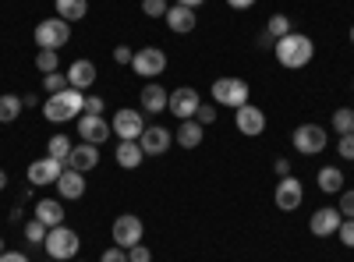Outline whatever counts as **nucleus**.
I'll list each match as a JSON object with an SVG mask.
<instances>
[{
    "label": "nucleus",
    "mask_w": 354,
    "mask_h": 262,
    "mask_svg": "<svg viewBox=\"0 0 354 262\" xmlns=\"http://www.w3.org/2000/svg\"><path fill=\"white\" fill-rule=\"evenodd\" d=\"M273 53H277L280 68L298 71V68H308V64H312V57H315V43H312L305 32H290V36L277 39Z\"/></svg>",
    "instance_id": "1"
},
{
    "label": "nucleus",
    "mask_w": 354,
    "mask_h": 262,
    "mask_svg": "<svg viewBox=\"0 0 354 262\" xmlns=\"http://www.w3.org/2000/svg\"><path fill=\"white\" fill-rule=\"evenodd\" d=\"M82 103H85V96L68 85L64 93H53V96L43 103V118H46V121H53V124L75 121V118H82Z\"/></svg>",
    "instance_id": "2"
},
{
    "label": "nucleus",
    "mask_w": 354,
    "mask_h": 262,
    "mask_svg": "<svg viewBox=\"0 0 354 262\" xmlns=\"http://www.w3.org/2000/svg\"><path fill=\"white\" fill-rule=\"evenodd\" d=\"M43 248H46V255L57 259V262H71V259L78 255V248H82V238L75 234L71 227L61 223V227H50V234H46Z\"/></svg>",
    "instance_id": "3"
},
{
    "label": "nucleus",
    "mask_w": 354,
    "mask_h": 262,
    "mask_svg": "<svg viewBox=\"0 0 354 262\" xmlns=\"http://www.w3.org/2000/svg\"><path fill=\"white\" fill-rule=\"evenodd\" d=\"M248 96H252V89H248V82H245V78L223 75V78H216V82H213V103H220V106L238 110V106H245V103H248Z\"/></svg>",
    "instance_id": "4"
},
{
    "label": "nucleus",
    "mask_w": 354,
    "mask_h": 262,
    "mask_svg": "<svg viewBox=\"0 0 354 262\" xmlns=\"http://www.w3.org/2000/svg\"><path fill=\"white\" fill-rule=\"evenodd\" d=\"M71 39V25L64 18H43L36 25V46L39 50H61Z\"/></svg>",
    "instance_id": "5"
},
{
    "label": "nucleus",
    "mask_w": 354,
    "mask_h": 262,
    "mask_svg": "<svg viewBox=\"0 0 354 262\" xmlns=\"http://www.w3.org/2000/svg\"><path fill=\"white\" fill-rule=\"evenodd\" d=\"M131 71L142 75V78H156L167 71V53L160 46H142L135 57H131Z\"/></svg>",
    "instance_id": "6"
},
{
    "label": "nucleus",
    "mask_w": 354,
    "mask_h": 262,
    "mask_svg": "<svg viewBox=\"0 0 354 262\" xmlns=\"http://www.w3.org/2000/svg\"><path fill=\"white\" fill-rule=\"evenodd\" d=\"M110 131L121 138V142H138V135L145 131L142 110H117V113H113V121H110Z\"/></svg>",
    "instance_id": "7"
},
{
    "label": "nucleus",
    "mask_w": 354,
    "mask_h": 262,
    "mask_svg": "<svg viewBox=\"0 0 354 262\" xmlns=\"http://www.w3.org/2000/svg\"><path fill=\"white\" fill-rule=\"evenodd\" d=\"M326 142H330V135L322 131L319 124H301V128H294V149H298L301 156H319L322 149H326Z\"/></svg>",
    "instance_id": "8"
},
{
    "label": "nucleus",
    "mask_w": 354,
    "mask_h": 262,
    "mask_svg": "<svg viewBox=\"0 0 354 262\" xmlns=\"http://www.w3.org/2000/svg\"><path fill=\"white\" fill-rule=\"evenodd\" d=\"M113 245H121V248H135V245H142V234H145V227H142V220L135 216V213H124V216H117L113 220Z\"/></svg>",
    "instance_id": "9"
},
{
    "label": "nucleus",
    "mask_w": 354,
    "mask_h": 262,
    "mask_svg": "<svg viewBox=\"0 0 354 262\" xmlns=\"http://www.w3.org/2000/svg\"><path fill=\"white\" fill-rule=\"evenodd\" d=\"M198 103H202V96L192 89V85H177V89L170 93V100H167V110L174 113V118H181V121H192Z\"/></svg>",
    "instance_id": "10"
},
{
    "label": "nucleus",
    "mask_w": 354,
    "mask_h": 262,
    "mask_svg": "<svg viewBox=\"0 0 354 262\" xmlns=\"http://www.w3.org/2000/svg\"><path fill=\"white\" fill-rule=\"evenodd\" d=\"M64 160H53V156H43L36 163H28V185L36 188H46V185H57V178L64 174Z\"/></svg>",
    "instance_id": "11"
},
{
    "label": "nucleus",
    "mask_w": 354,
    "mask_h": 262,
    "mask_svg": "<svg viewBox=\"0 0 354 262\" xmlns=\"http://www.w3.org/2000/svg\"><path fill=\"white\" fill-rule=\"evenodd\" d=\"M277 209H283V213H294V209H298L301 206V202H305V185L298 181V178H290V174H287V178H280V185H277Z\"/></svg>",
    "instance_id": "12"
},
{
    "label": "nucleus",
    "mask_w": 354,
    "mask_h": 262,
    "mask_svg": "<svg viewBox=\"0 0 354 262\" xmlns=\"http://www.w3.org/2000/svg\"><path fill=\"white\" fill-rule=\"evenodd\" d=\"M234 124H238V131H241V135L255 138V135H262V131H266V113H262V106L245 103V106L234 110Z\"/></svg>",
    "instance_id": "13"
},
{
    "label": "nucleus",
    "mask_w": 354,
    "mask_h": 262,
    "mask_svg": "<svg viewBox=\"0 0 354 262\" xmlns=\"http://www.w3.org/2000/svg\"><path fill=\"white\" fill-rule=\"evenodd\" d=\"M340 223H344V216H340V209H337V206H322V209H315V213H312L308 230H312L315 238H333L337 230H340Z\"/></svg>",
    "instance_id": "14"
},
{
    "label": "nucleus",
    "mask_w": 354,
    "mask_h": 262,
    "mask_svg": "<svg viewBox=\"0 0 354 262\" xmlns=\"http://www.w3.org/2000/svg\"><path fill=\"white\" fill-rule=\"evenodd\" d=\"M138 145H142V153H145V156H163L170 145H174V131L153 124V128H145V131L138 135Z\"/></svg>",
    "instance_id": "15"
},
{
    "label": "nucleus",
    "mask_w": 354,
    "mask_h": 262,
    "mask_svg": "<svg viewBox=\"0 0 354 262\" xmlns=\"http://www.w3.org/2000/svg\"><path fill=\"white\" fill-rule=\"evenodd\" d=\"M78 135L88 145H103L113 131H110V124L100 118V113H82V118H78Z\"/></svg>",
    "instance_id": "16"
},
{
    "label": "nucleus",
    "mask_w": 354,
    "mask_h": 262,
    "mask_svg": "<svg viewBox=\"0 0 354 262\" xmlns=\"http://www.w3.org/2000/svg\"><path fill=\"white\" fill-rule=\"evenodd\" d=\"M68 75V85H71V89H78V93H85V89H93V82H96V64L93 61H85V57H78V61L64 71Z\"/></svg>",
    "instance_id": "17"
},
{
    "label": "nucleus",
    "mask_w": 354,
    "mask_h": 262,
    "mask_svg": "<svg viewBox=\"0 0 354 262\" xmlns=\"http://www.w3.org/2000/svg\"><path fill=\"white\" fill-rule=\"evenodd\" d=\"M195 25H198V15L195 8H185V4H174L167 11V28L177 36H185V32H195Z\"/></svg>",
    "instance_id": "18"
},
{
    "label": "nucleus",
    "mask_w": 354,
    "mask_h": 262,
    "mask_svg": "<svg viewBox=\"0 0 354 262\" xmlns=\"http://www.w3.org/2000/svg\"><path fill=\"white\" fill-rule=\"evenodd\" d=\"M57 195H61L64 202H75V198H82V195H85V174H78V170L64 167V174L57 178Z\"/></svg>",
    "instance_id": "19"
},
{
    "label": "nucleus",
    "mask_w": 354,
    "mask_h": 262,
    "mask_svg": "<svg viewBox=\"0 0 354 262\" xmlns=\"http://www.w3.org/2000/svg\"><path fill=\"white\" fill-rule=\"evenodd\" d=\"M96 163H100V145H88V142L75 145L71 156H68V167H71V170H78V174L96 170Z\"/></svg>",
    "instance_id": "20"
},
{
    "label": "nucleus",
    "mask_w": 354,
    "mask_h": 262,
    "mask_svg": "<svg viewBox=\"0 0 354 262\" xmlns=\"http://www.w3.org/2000/svg\"><path fill=\"white\" fill-rule=\"evenodd\" d=\"M167 100H170V93L163 89V85H156V82H145V89L138 96L142 110H149V113H163L167 110Z\"/></svg>",
    "instance_id": "21"
},
{
    "label": "nucleus",
    "mask_w": 354,
    "mask_h": 262,
    "mask_svg": "<svg viewBox=\"0 0 354 262\" xmlns=\"http://www.w3.org/2000/svg\"><path fill=\"white\" fill-rule=\"evenodd\" d=\"M36 220H43L46 227H61V223H64L61 198H39V202H36Z\"/></svg>",
    "instance_id": "22"
},
{
    "label": "nucleus",
    "mask_w": 354,
    "mask_h": 262,
    "mask_svg": "<svg viewBox=\"0 0 354 262\" xmlns=\"http://www.w3.org/2000/svg\"><path fill=\"white\" fill-rule=\"evenodd\" d=\"M202 135H205V128H202L195 118L177 124V145H181V149H198V145H202Z\"/></svg>",
    "instance_id": "23"
},
{
    "label": "nucleus",
    "mask_w": 354,
    "mask_h": 262,
    "mask_svg": "<svg viewBox=\"0 0 354 262\" xmlns=\"http://www.w3.org/2000/svg\"><path fill=\"white\" fill-rule=\"evenodd\" d=\"M142 160H145V153L138 142H117V167L121 170H135V167H142Z\"/></svg>",
    "instance_id": "24"
},
{
    "label": "nucleus",
    "mask_w": 354,
    "mask_h": 262,
    "mask_svg": "<svg viewBox=\"0 0 354 262\" xmlns=\"http://www.w3.org/2000/svg\"><path fill=\"white\" fill-rule=\"evenodd\" d=\"M315 181H319V191L340 195V191H344V170H340V167H322V170L315 174Z\"/></svg>",
    "instance_id": "25"
},
{
    "label": "nucleus",
    "mask_w": 354,
    "mask_h": 262,
    "mask_svg": "<svg viewBox=\"0 0 354 262\" xmlns=\"http://www.w3.org/2000/svg\"><path fill=\"white\" fill-rule=\"evenodd\" d=\"M53 8H57V18H64L71 25L88 15V0H53Z\"/></svg>",
    "instance_id": "26"
},
{
    "label": "nucleus",
    "mask_w": 354,
    "mask_h": 262,
    "mask_svg": "<svg viewBox=\"0 0 354 262\" xmlns=\"http://www.w3.org/2000/svg\"><path fill=\"white\" fill-rule=\"evenodd\" d=\"M21 110H25L21 96L4 93V96H0V124H11V121H18V113H21Z\"/></svg>",
    "instance_id": "27"
},
{
    "label": "nucleus",
    "mask_w": 354,
    "mask_h": 262,
    "mask_svg": "<svg viewBox=\"0 0 354 262\" xmlns=\"http://www.w3.org/2000/svg\"><path fill=\"white\" fill-rule=\"evenodd\" d=\"M71 138L61 131V135H50V142H46V156H53V160H64L68 163V156H71Z\"/></svg>",
    "instance_id": "28"
},
{
    "label": "nucleus",
    "mask_w": 354,
    "mask_h": 262,
    "mask_svg": "<svg viewBox=\"0 0 354 262\" xmlns=\"http://www.w3.org/2000/svg\"><path fill=\"white\" fill-rule=\"evenodd\" d=\"M290 32H294V28H290V18L287 15H273L270 25H266V36H273V39H283Z\"/></svg>",
    "instance_id": "29"
},
{
    "label": "nucleus",
    "mask_w": 354,
    "mask_h": 262,
    "mask_svg": "<svg viewBox=\"0 0 354 262\" xmlns=\"http://www.w3.org/2000/svg\"><path fill=\"white\" fill-rule=\"evenodd\" d=\"M36 68H39L43 75L61 71V57H57V50H39V53H36Z\"/></svg>",
    "instance_id": "30"
},
{
    "label": "nucleus",
    "mask_w": 354,
    "mask_h": 262,
    "mask_svg": "<svg viewBox=\"0 0 354 262\" xmlns=\"http://www.w3.org/2000/svg\"><path fill=\"white\" fill-rule=\"evenodd\" d=\"M333 131H337V135H351V131H354V110H351V106H340V110L333 113Z\"/></svg>",
    "instance_id": "31"
},
{
    "label": "nucleus",
    "mask_w": 354,
    "mask_h": 262,
    "mask_svg": "<svg viewBox=\"0 0 354 262\" xmlns=\"http://www.w3.org/2000/svg\"><path fill=\"white\" fill-rule=\"evenodd\" d=\"M46 234H50V227H46L43 220H36V216H32V220L25 223V238L32 241V245H43V241H46Z\"/></svg>",
    "instance_id": "32"
},
{
    "label": "nucleus",
    "mask_w": 354,
    "mask_h": 262,
    "mask_svg": "<svg viewBox=\"0 0 354 262\" xmlns=\"http://www.w3.org/2000/svg\"><path fill=\"white\" fill-rule=\"evenodd\" d=\"M43 89L53 96V93H64L68 89V75H61V71H53V75H43Z\"/></svg>",
    "instance_id": "33"
},
{
    "label": "nucleus",
    "mask_w": 354,
    "mask_h": 262,
    "mask_svg": "<svg viewBox=\"0 0 354 262\" xmlns=\"http://www.w3.org/2000/svg\"><path fill=\"white\" fill-rule=\"evenodd\" d=\"M142 11L149 15V18H167L170 4H167V0H142Z\"/></svg>",
    "instance_id": "34"
},
{
    "label": "nucleus",
    "mask_w": 354,
    "mask_h": 262,
    "mask_svg": "<svg viewBox=\"0 0 354 262\" xmlns=\"http://www.w3.org/2000/svg\"><path fill=\"white\" fill-rule=\"evenodd\" d=\"M337 209H340L344 220H354V188H344L340 191V206Z\"/></svg>",
    "instance_id": "35"
},
{
    "label": "nucleus",
    "mask_w": 354,
    "mask_h": 262,
    "mask_svg": "<svg viewBox=\"0 0 354 262\" xmlns=\"http://www.w3.org/2000/svg\"><path fill=\"white\" fill-rule=\"evenodd\" d=\"M195 121H198L202 128H205V124H213V121H216V103H198Z\"/></svg>",
    "instance_id": "36"
},
{
    "label": "nucleus",
    "mask_w": 354,
    "mask_h": 262,
    "mask_svg": "<svg viewBox=\"0 0 354 262\" xmlns=\"http://www.w3.org/2000/svg\"><path fill=\"white\" fill-rule=\"evenodd\" d=\"M337 153H340L344 160H354V131H351V135H340V138H337Z\"/></svg>",
    "instance_id": "37"
},
{
    "label": "nucleus",
    "mask_w": 354,
    "mask_h": 262,
    "mask_svg": "<svg viewBox=\"0 0 354 262\" xmlns=\"http://www.w3.org/2000/svg\"><path fill=\"white\" fill-rule=\"evenodd\" d=\"M128 262H153L149 245H135V248H128Z\"/></svg>",
    "instance_id": "38"
},
{
    "label": "nucleus",
    "mask_w": 354,
    "mask_h": 262,
    "mask_svg": "<svg viewBox=\"0 0 354 262\" xmlns=\"http://www.w3.org/2000/svg\"><path fill=\"white\" fill-rule=\"evenodd\" d=\"M100 262H128V248L113 245V248H106V252L100 255Z\"/></svg>",
    "instance_id": "39"
},
{
    "label": "nucleus",
    "mask_w": 354,
    "mask_h": 262,
    "mask_svg": "<svg viewBox=\"0 0 354 262\" xmlns=\"http://www.w3.org/2000/svg\"><path fill=\"white\" fill-rule=\"evenodd\" d=\"M337 234H340V245L354 248V220H344V223H340V230H337Z\"/></svg>",
    "instance_id": "40"
},
{
    "label": "nucleus",
    "mask_w": 354,
    "mask_h": 262,
    "mask_svg": "<svg viewBox=\"0 0 354 262\" xmlns=\"http://www.w3.org/2000/svg\"><path fill=\"white\" fill-rule=\"evenodd\" d=\"M103 100L100 96H85V103H82V113H100V118H103Z\"/></svg>",
    "instance_id": "41"
},
{
    "label": "nucleus",
    "mask_w": 354,
    "mask_h": 262,
    "mask_svg": "<svg viewBox=\"0 0 354 262\" xmlns=\"http://www.w3.org/2000/svg\"><path fill=\"white\" fill-rule=\"evenodd\" d=\"M131 57H135L131 46H113V61H117V64H131Z\"/></svg>",
    "instance_id": "42"
},
{
    "label": "nucleus",
    "mask_w": 354,
    "mask_h": 262,
    "mask_svg": "<svg viewBox=\"0 0 354 262\" xmlns=\"http://www.w3.org/2000/svg\"><path fill=\"white\" fill-rule=\"evenodd\" d=\"M0 262H28V255H21V252H4V255H0Z\"/></svg>",
    "instance_id": "43"
},
{
    "label": "nucleus",
    "mask_w": 354,
    "mask_h": 262,
    "mask_svg": "<svg viewBox=\"0 0 354 262\" xmlns=\"http://www.w3.org/2000/svg\"><path fill=\"white\" fill-rule=\"evenodd\" d=\"M227 4H230L234 11H248V8L255 4V0H227Z\"/></svg>",
    "instance_id": "44"
},
{
    "label": "nucleus",
    "mask_w": 354,
    "mask_h": 262,
    "mask_svg": "<svg viewBox=\"0 0 354 262\" xmlns=\"http://www.w3.org/2000/svg\"><path fill=\"white\" fill-rule=\"evenodd\" d=\"M277 174H280V178H287V174H290V160L280 156V160H277Z\"/></svg>",
    "instance_id": "45"
},
{
    "label": "nucleus",
    "mask_w": 354,
    "mask_h": 262,
    "mask_svg": "<svg viewBox=\"0 0 354 262\" xmlns=\"http://www.w3.org/2000/svg\"><path fill=\"white\" fill-rule=\"evenodd\" d=\"M259 46H262V50H273V46H277V39L262 32V36H259Z\"/></svg>",
    "instance_id": "46"
},
{
    "label": "nucleus",
    "mask_w": 354,
    "mask_h": 262,
    "mask_svg": "<svg viewBox=\"0 0 354 262\" xmlns=\"http://www.w3.org/2000/svg\"><path fill=\"white\" fill-rule=\"evenodd\" d=\"M177 4H185V8H198V4H205V0H177Z\"/></svg>",
    "instance_id": "47"
},
{
    "label": "nucleus",
    "mask_w": 354,
    "mask_h": 262,
    "mask_svg": "<svg viewBox=\"0 0 354 262\" xmlns=\"http://www.w3.org/2000/svg\"><path fill=\"white\" fill-rule=\"evenodd\" d=\"M4 188H8V174H4V170H0V191H4Z\"/></svg>",
    "instance_id": "48"
},
{
    "label": "nucleus",
    "mask_w": 354,
    "mask_h": 262,
    "mask_svg": "<svg viewBox=\"0 0 354 262\" xmlns=\"http://www.w3.org/2000/svg\"><path fill=\"white\" fill-rule=\"evenodd\" d=\"M0 255H4V238H0Z\"/></svg>",
    "instance_id": "49"
},
{
    "label": "nucleus",
    "mask_w": 354,
    "mask_h": 262,
    "mask_svg": "<svg viewBox=\"0 0 354 262\" xmlns=\"http://www.w3.org/2000/svg\"><path fill=\"white\" fill-rule=\"evenodd\" d=\"M351 43H354V28H351Z\"/></svg>",
    "instance_id": "50"
},
{
    "label": "nucleus",
    "mask_w": 354,
    "mask_h": 262,
    "mask_svg": "<svg viewBox=\"0 0 354 262\" xmlns=\"http://www.w3.org/2000/svg\"><path fill=\"white\" fill-rule=\"evenodd\" d=\"M50 262H57V259H50Z\"/></svg>",
    "instance_id": "51"
},
{
    "label": "nucleus",
    "mask_w": 354,
    "mask_h": 262,
    "mask_svg": "<svg viewBox=\"0 0 354 262\" xmlns=\"http://www.w3.org/2000/svg\"><path fill=\"white\" fill-rule=\"evenodd\" d=\"M351 89H354V85H351Z\"/></svg>",
    "instance_id": "52"
},
{
    "label": "nucleus",
    "mask_w": 354,
    "mask_h": 262,
    "mask_svg": "<svg viewBox=\"0 0 354 262\" xmlns=\"http://www.w3.org/2000/svg\"><path fill=\"white\" fill-rule=\"evenodd\" d=\"M71 262H75V259H71Z\"/></svg>",
    "instance_id": "53"
}]
</instances>
